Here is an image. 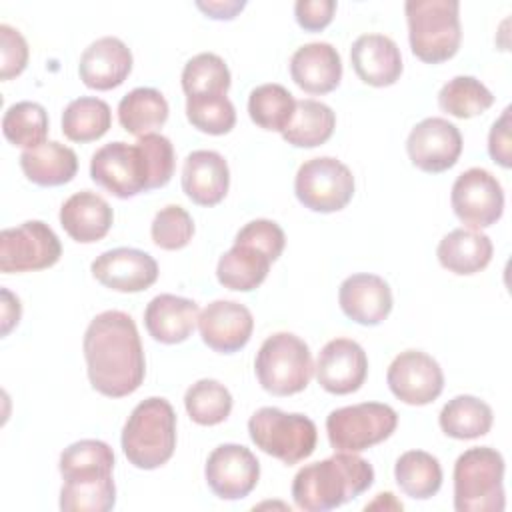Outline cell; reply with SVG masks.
Returning <instances> with one entry per match:
<instances>
[{"mask_svg": "<svg viewBox=\"0 0 512 512\" xmlns=\"http://www.w3.org/2000/svg\"><path fill=\"white\" fill-rule=\"evenodd\" d=\"M82 350L88 380L96 392L122 398L144 382V350L130 314L106 310L94 316L84 332Z\"/></svg>", "mask_w": 512, "mask_h": 512, "instance_id": "6da1fadb", "label": "cell"}, {"mask_svg": "<svg viewBox=\"0 0 512 512\" xmlns=\"http://www.w3.org/2000/svg\"><path fill=\"white\" fill-rule=\"evenodd\" d=\"M372 482L374 468L368 460L356 452H336L296 472L292 498L304 512H328L358 498Z\"/></svg>", "mask_w": 512, "mask_h": 512, "instance_id": "7a4b0ae2", "label": "cell"}, {"mask_svg": "<svg viewBox=\"0 0 512 512\" xmlns=\"http://www.w3.org/2000/svg\"><path fill=\"white\" fill-rule=\"evenodd\" d=\"M122 450L140 470L166 464L176 448V412L166 398L150 396L134 406L122 428Z\"/></svg>", "mask_w": 512, "mask_h": 512, "instance_id": "3957f363", "label": "cell"}, {"mask_svg": "<svg viewBox=\"0 0 512 512\" xmlns=\"http://www.w3.org/2000/svg\"><path fill=\"white\" fill-rule=\"evenodd\" d=\"M404 10L416 58L440 64L458 52L462 40L458 0H408Z\"/></svg>", "mask_w": 512, "mask_h": 512, "instance_id": "277c9868", "label": "cell"}, {"mask_svg": "<svg viewBox=\"0 0 512 512\" xmlns=\"http://www.w3.org/2000/svg\"><path fill=\"white\" fill-rule=\"evenodd\" d=\"M504 458L490 446L462 452L454 464V508L456 512H502Z\"/></svg>", "mask_w": 512, "mask_h": 512, "instance_id": "5b68a950", "label": "cell"}, {"mask_svg": "<svg viewBox=\"0 0 512 512\" xmlns=\"http://www.w3.org/2000/svg\"><path fill=\"white\" fill-rule=\"evenodd\" d=\"M256 378L260 386L274 396L302 392L314 372L308 344L292 332L268 336L256 354Z\"/></svg>", "mask_w": 512, "mask_h": 512, "instance_id": "8992f818", "label": "cell"}, {"mask_svg": "<svg viewBox=\"0 0 512 512\" xmlns=\"http://www.w3.org/2000/svg\"><path fill=\"white\" fill-rule=\"evenodd\" d=\"M248 434L256 448L288 466L308 458L318 440L316 424L308 416L288 414L272 406H264L250 416Z\"/></svg>", "mask_w": 512, "mask_h": 512, "instance_id": "52a82bcc", "label": "cell"}, {"mask_svg": "<svg viewBox=\"0 0 512 512\" xmlns=\"http://www.w3.org/2000/svg\"><path fill=\"white\" fill-rule=\"evenodd\" d=\"M398 414L382 402H362L336 408L326 418L328 442L338 452H362L390 438Z\"/></svg>", "mask_w": 512, "mask_h": 512, "instance_id": "ba28073f", "label": "cell"}, {"mask_svg": "<svg viewBox=\"0 0 512 512\" xmlns=\"http://www.w3.org/2000/svg\"><path fill=\"white\" fill-rule=\"evenodd\" d=\"M92 180L118 198L152 190V166L146 150L122 140L104 144L90 160Z\"/></svg>", "mask_w": 512, "mask_h": 512, "instance_id": "9c48e42d", "label": "cell"}, {"mask_svg": "<svg viewBox=\"0 0 512 512\" xmlns=\"http://www.w3.org/2000/svg\"><path fill=\"white\" fill-rule=\"evenodd\" d=\"M294 192L308 210L338 212L354 196V176L344 162L332 156L310 158L296 172Z\"/></svg>", "mask_w": 512, "mask_h": 512, "instance_id": "30bf717a", "label": "cell"}, {"mask_svg": "<svg viewBox=\"0 0 512 512\" xmlns=\"http://www.w3.org/2000/svg\"><path fill=\"white\" fill-rule=\"evenodd\" d=\"M62 256V244L42 220H28L0 232V270L32 272L54 266Z\"/></svg>", "mask_w": 512, "mask_h": 512, "instance_id": "8fae6325", "label": "cell"}, {"mask_svg": "<svg viewBox=\"0 0 512 512\" xmlns=\"http://www.w3.org/2000/svg\"><path fill=\"white\" fill-rule=\"evenodd\" d=\"M450 204L458 220L468 228H488L504 212V190L492 172L468 168L454 180Z\"/></svg>", "mask_w": 512, "mask_h": 512, "instance_id": "7c38bea8", "label": "cell"}, {"mask_svg": "<svg viewBox=\"0 0 512 512\" xmlns=\"http://www.w3.org/2000/svg\"><path fill=\"white\" fill-rule=\"evenodd\" d=\"M386 382L390 392L404 404L424 406L444 390L440 364L422 350H404L388 366Z\"/></svg>", "mask_w": 512, "mask_h": 512, "instance_id": "4fadbf2b", "label": "cell"}, {"mask_svg": "<svg viewBox=\"0 0 512 512\" xmlns=\"http://www.w3.org/2000/svg\"><path fill=\"white\" fill-rule=\"evenodd\" d=\"M204 476L218 498L240 500L256 488L260 462L242 444H220L210 452Z\"/></svg>", "mask_w": 512, "mask_h": 512, "instance_id": "5bb4252c", "label": "cell"}, {"mask_svg": "<svg viewBox=\"0 0 512 512\" xmlns=\"http://www.w3.org/2000/svg\"><path fill=\"white\" fill-rule=\"evenodd\" d=\"M406 152L416 168L438 174L458 162L462 154V134L446 118L430 116L410 130Z\"/></svg>", "mask_w": 512, "mask_h": 512, "instance_id": "9a60e30c", "label": "cell"}, {"mask_svg": "<svg viewBox=\"0 0 512 512\" xmlns=\"http://www.w3.org/2000/svg\"><path fill=\"white\" fill-rule=\"evenodd\" d=\"M318 384L330 394H352L368 376L364 348L350 338H334L324 344L316 360Z\"/></svg>", "mask_w": 512, "mask_h": 512, "instance_id": "2e32d148", "label": "cell"}, {"mask_svg": "<svg viewBox=\"0 0 512 512\" xmlns=\"http://www.w3.org/2000/svg\"><path fill=\"white\" fill-rule=\"evenodd\" d=\"M90 270L102 286L116 292H142L158 278V264L148 252L124 246L102 252Z\"/></svg>", "mask_w": 512, "mask_h": 512, "instance_id": "e0dca14e", "label": "cell"}, {"mask_svg": "<svg viewBox=\"0 0 512 512\" xmlns=\"http://www.w3.org/2000/svg\"><path fill=\"white\" fill-rule=\"evenodd\" d=\"M198 328L208 348L220 354H232L248 344L254 330V318L240 302L214 300L200 312Z\"/></svg>", "mask_w": 512, "mask_h": 512, "instance_id": "ac0fdd59", "label": "cell"}, {"mask_svg": "<svg viewBox=\"0 0 512 512\" xmlns=\"http://www.w3.org/2000/svg\"><path fill=\"white\" fill-rule=\"evenodd\" d=\"M338 302L350 320L362 326H376L392 310V290L384 278L360 272L340 284Z\"/></svg>", "mask_w": 512, "mask_h": 512, "instance_id": "d6986e66", "label": "cell"}, {"mask_svg": "<svg viewBox=\"0 0 512 512\" xmlns=\"http://www.w3.org/2000/svg\"><path fill=\"white\" fill-rule=\"evenodd\" d=\"M132 70V52L116 36H102L88 44L80 56V80L94 90L120 86Z\"/></svg>", "mask_w": 512, "mask_h": 512, "instance_id": "ffe728a7", "label": "cell"}, {"mask_svg": "<svg viewBox=\"0 0 512 512\" xmlns=\"http://www.w3.org/2000/svg\"><path fill=\"white\" fill-rule=\"evenodd\" d=\"M230 186L228 162L220 152L194 150L182 166V190L198 206H216Z\"/></svg>", "mask_w": 512, "mask_h": 512, "instance_id": "44dd1931", "label": "cell"}, {"mask_svg": "<svg viewBox=\"0 0 512 512\" xmlns=\"http://www.w3.org/2000/svg\"><path fill=\"white\" fill-rule=\"evenodd\" d=\"M356 76L370 86H390L402 74V54L398 44L384 34H362L350 48Z\"/></svg>", "mask_w": 512, "mask_h": 512, "instance_id": "7402d4cb", "label": "cell"}, {"mask_svg": "<svg viewBox=\"0 0 512 512\" xmlns=\"http://www.w3.org/2000/svg\"><path fill=\"white\" fill-rule=\"evenodd\" d=\"M290 76L308 94L332 92L342 80V60L328 42H308L290 58Z\"/></svg>", "mask_w": 512, "mask_h": 512, "instance_id": "603a6c76", "label": "cell"}, {"mask_svg": "<svg viewBox=\"0 0 512 512\" xmlns=\"http://www.w3.org/2000/svg\"><path fill=\"white\" fill-rule=\"evenodd\" d=\"M198 316L200 308L194 300L176 294H158L144 310V324L154 340L178 344L194 332Z\"/></svg>", "mask_w": 512, "mask_h": 512, "instance_id": "cb8c5ba5", "label": "cell"}, {"mask_svg": "<svg viewBox=\"0 0 512 512\" xmlns=\"http://www.w3.org/2000/svg\"><path fill=\"white\" fill-rule=\"evenodd\" d=\"M114 212L110 204L90 190L72 194L60 208V224L66 234L82 244L102 240L112 228Z\"/></svg>", "mask_w": 512, "mask_h": 512, "instance_id": "d4e9b609", "label": "cell"}, {"mask_svg": "<svg viewBox=\"0 0 512 512\" xmlns=\"http://www.w3.org/2000/svg\"><path fill=\"white\" fill-rule=\"evenodd\" d=\"M492 252V240L474 228H456L448 232L436 248L440 264L460 276L484 270L492 260Z\"/></svg>", "mask_w": 512, "mask_h": 512, "instance_id": "484cf974", "label": "cell"}, {"mask_svg": "<svg viewBox=\"0 0 512 512\" xmlns=\"http://www.w3.org/2000/svg\"><path fill=\"white\" fill-rule=\"evenodd\" d=\"M24 176L38 186H62L78 172L76 152L56 140H48L20 154Z\"/></svg>", "mask_w": 512, "mask_h": 512, "instance_id": "4316f807", "label": "cell"}, {"mask_svg": "<svg viewBox=\"0 0 512 512\" xmlns=\"http://www.w3.org/2000/svg\"><path fill=\"white\" fill-rule=\"evenodd\" d=\"M270 264L272 260L260 248L234 242V246L220 256L216 276L224 288L250 292L266 280Z\"/></svg>", "mask_w": 512, "mask_h": 512, "instance_id": "83f0119b", "label": "cell"}, {"mask_svg": "<svg viewBox=\"0 0 512 512\" xmlns=\"http://www.w3.org/2000/svg\"><path fill=\"white\" fill-rule=\"evenodd\" d=\"M58 470L64 482L108 478L114 470V452L102 440H78L64 448V452L60 454Z\"/></svg>", "mask_w": 512, "mask_h": 512, "instance_id": "f1b7e54d", "label": "cell"}, {"mask_svg": "<svg viewBox=\"0 0 512 512\" xmlns=\"http://www.w3.org/2000/svg\"><path fill=\"white\" fill-rule=\"evenodd\" d=\"M492 420V408L470 394H460L448 400L438 416L442 432L456 440H472L488 434Z\"/></svg>", "mask_w": 512, "mask_h": 512, "instance_id": "f546056e", "label": "cell"}, {"mask_svg": "<svg viewBox=\"0 0 512 512\" xmlns=\"http://www.w3.org/2000/svg\"><path fill=\"white\" fill-rule=\"evenodd\" d=\"M120 126L134 136H146L168 120V102L156 88H134L118 104Z\"/></svg>", "mask_w": 512, "mask_h": 512, "instance_id": "4dcf8cb0", "label": "cell"}, {"mask_svg": "<svg viewBox=\"0 0 512 512\" xmlns=\"http://www.w3.org/2000/svg\"><path fill=\"white\" fill-rule=\"evenodd\" d=\"M336 126L334 110L318 100H296L292 120L282 132V138L296 148H314L324 144Z\"/></svg>", "mask_w": 512, "mask_h": 512, "instance_id": "1f68e13d", "label": "cell"}, {"mask_svg": "<svg viewBox=\"0 0 512 512\" xmlns=\"http://www.w3.org/2000/svg\"><path fill=\"white\" fill-rule=\"evenodd\" d=\"M394 478L406 496L428 500L442 486V466L424 450H408L396 460Z\"/></svg>", "mask_w": 512, "mask_h": 512, "instance_id": "d6a6232c", "label": "cell"}, {"mask_svg": "<svg viewBox=\"0 0 512 512\" xmlns=\"http://www.w3.org/2000/svg\"><path fill=\"white\" fill-rule=\"evenodd\" d=\"M112 126L110 106L96 96H80L62 112V132L72 142L102 138Z\"/></svg>", "mask_w": 512, "mask_h": 512, "instance_id": "836d02e7", "label": "cell"}, {"mask_svg": "<svg viewBox=\"0 0 512 512\" xmlns=\"http://www.w3.org/2000/svg\"><path fill=\"white\" fill-rule=\"evenodd\" d=\"M296 108L294 96L282 84H260L248 96V114L264 130L284 132Z\"/></svg>", "mask_w": 512, "mask_h": 512, "instance_id": "e575fe53", "label": "cell"}, {"mask_svg": "<svg viewBox=\"0 0 512 512\" xmlns=\"http://www.w3.org/2000/svg\"><path fill=\"white\" fill-rule=\"evenodd\" d=\"M2 132L8 142L24 150L36 148L46 142L48 114L42 104L22 100L6 108L2 118Z\"/></svg>", "mask_w": 512, "mask_h": 512, "instance_id": "d590c367", "label": "cell"}, {"mask_svg": "<svg viewBox=\"0 0 512 512\" xmlns=\"http://www.w3.org/2000/svg\"><path fill=\"white\" fill-rule=\"evenodd\" d=\"M438 104L454 118H472L494 104V94L474 76H454L440 88Z\"/></svg>", "mask_w": 512, "mask_h": 512, "instance_id": "8d00e7d4", "label": "cell"}, {"mask_svg": "<svg viewBox=\"0 0 512 512\" xmlns=\"http://www.w3.org/2000/svg\"><path fill=\"white\" fill-rule=\"evenodd\" d=\"M184 406L196 424L216 426L230 416L232 394L218 380L202 378L186 390Z\"/></svg>", "mask_w": 512, "mask_h": 512, "instance_id": "74e56055", "label": "cell"}, {"mask_svg": "<svg viewBox=\"0 0 512 512\" xmlns=\"http://www.w3.org/2000/svg\"><path fill=\"white\" fill-rule=\"evenodd\" d=\"M230 88V70L214 52L192 56L182 70V90L186 96L226 94Z\"/></svg>", "mask_w": 512, "mask_h": 512, "instance_id": "f35d334b", "label": "cell"}, {"mask_svg": "<svg viewBox=\"0 0 512 512\" xmlns=\"http://www.w3.org/2000/svg\"><path fill=\"white\" fill-rule=\"evenodd\" d=\"M186 118L200 132L220 136L234 128L236 110L226 94L186 96Z\"/></svg>", "mask_w": 512, "mask_h": 512, "instance_id": "ab89813d", "label": "cell"}, {"mask_svg": "<svg viewBox=\"0 0 512 512\" xmlns=\"http://www.w3.org/2000/svg\"><path fill=\"white\" fill-rule=\"evenodd\" d=\"M116 504L112 476L84 482H64L60 490V510L64 512H108Z\"/></svg>", "mask_w": 512, "mask_h": 512, "instance_id": "60d3db41", "label": "cell"}, {"mask_svg": "<svg viewBox=\"0 0 512 512\" xmlns=\"http://www.w3.org/2000/svg\"><path fill=\"white\" fill-rule=\"evenodd\" d=\"M152 240L162 250L184 248L194 234L192 216L178 204H168L156 212L150 226Z\"/></svg>", "mask_w": 512, "mask_h": 512, "instance_id": "b9f144b4", "label": "cell"}, {"mask_svg": "<svg viewBox=\"0 0 512 512\" xmlns=\"http://www.w3.org/2000/svg\"><path fill=\"white\" fill-rule=\"evenodd\" d=\"M234 242H244V244L256 246L274 262V260H278V256L284 250L286 236H284V230L274 220L258 218V220L244 224L238 230Z\"/></svg>", "mask_w": 512, "mask_h": 512, "instance_id": "7bdbcfd3", "label": "cell"}, {"mask_svg": "<svg viewBox=\"0 0 512 512\" xmlns=\"http://www.w3.org/2000/svg\"><path fill=\"white\" fill-rule=\"evenodd\" d=\"M136 142L146 150V154L150 158L152 190L166 186L174 174V164H176L172 142L166 136L154 134V132L140 136Z\"/></svg>", "mask_w": 512, "mask_h": 512, "instance_id": "ee69618b", "label": "cell"}, {"mask_svg": "<svg viewBox=\"0 0 512 512\" xmlns=\"http://www.w3.org/2000/svg\"><path fill=\"white\" fill-rule=\"evenodd\" d=\"M0 52H2V66L0 78L10 80L18 76L28 64V42L24 36L12 28L10 24H0Z\"/></svg>", "mask_w": 512, "mask_h": 512, "instance_id": "f6af8a7d", "label": "cell"}, {"mask_svg": "<svg viewBox=\"0 0 512 512\" xmlns=\"http://www.w3.org/2000/svg\"><path fill=\"white\" fill-rule=\"evenodd\" d=\"M336 12L334 0H298L294 4L296 22L310 32L326 28Z\"/></svg>", "mask_w": 512, "mask_h": 512, "instance_id": "bcb514c9", "label": "cell"}, {"mask_svg": "<svg viewBox=\"0 0 512 512\" xmlns=\"http://www.w3.org/2000/svg\"><path fill=\"white\" fill-rule=\"evenodd\" d=\"M488 152L502 168H510V108L492 124L488 134Z\"/></svg>", "mask_w": 512, "mask_h": 512, "instance_id": "7dc6e473", "label": "cell"}, {"mask_svg": "<svg viewBox=\"0 0 512 512\" xmlns=\"http://www.w3.org/2000/svg\"><path fill=\"white\" fill-rule=\"evenodd\" d=\"M196 6L206 12L210 18L216 20H230L234 18L244 6L246 2H238V0H214V2H196Z\"/></svg>", "mask_w": 512, "mask_h": 512, "instance_id": "c3c4849f", "label": "cell"}, {"mask_svg": "<svg viewBox=\"0 0 512 512\" xmlns=\"http://www.w3.org/2000/svg\"><path fill=\"white\" fill-rule=\"evenodd\" d=\"M2 334L6 336L14 324L20 320V300L12 296L6 288H2Z\"/></svg>", "mask_w": 512, "mask_h": 512, "instance_id": "681fc988", "label": "cell"}, {"mask_svg": "<svg viewBox=\"0 0 512 512\" xmlns=\"http://www.w3.org/2000/svg\"><path fill=\"white\" fill-rule=\"evenodd\" d=\"M378 506L394 508V510H402V502H398V500L394 498V494H390V492L378 494V498H376L372 504H366V510H368V508H378Z\"/></svg>", "mask_w": 512, "mask_h": 512, "instance_id": "f907efd6", "label": "cell"}]
</instances>
